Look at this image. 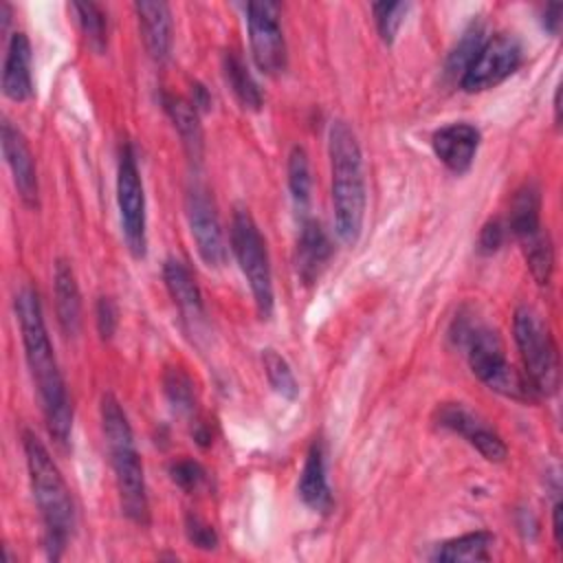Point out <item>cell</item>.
I'll return each mask as SVG.
<instances>
[{
  "mask_svg": "<svg viewBox=\"0 0 563 563\" xmlns=\"http://www.w3.org/2000/svg\"><path fill=\"white\" fill-rule=\"evenodd\" d=\"M53 284H55V312H57L59 328L66 336H77L81 328V295H79L77 277L70 262L62 257L55 262Z\"/></svg>",
  "mask_w": 563,
  "mask_h": 563,
  "instance_id": "cell-20",
  "label": "cell"
},
{
  "mask_svg": "<svg viewBox=\"0 0 563 563\" xmlns=\"http://www.w3.org/2000/svg\"><path fill=\"white\" fill-rule=\"evenodd\" d=\"M332 253L334 249L325 229L317 220H303L297 238L295 268L306 286L314 284L321 277V273L328 268L332 260Z\"/></svg>",
  "mask_w": 563,
  "mask_h": 563,
  "instance_id": "cell-16",
  "label": "cell"
},
{
  "mask_svg": "<svg viewBox=\"0 0 563 563\" xmlns=\"http://www.w3.org/2000/svg\"><path fill=\"white\" fill-rule=\"evenodd\" d=\"M2 92L11 101H26L33 95L31 42L22 31H15L7 44L2 66Z\"/></svg>",
  "mask_w": 563,
  "mask_h": 563,
  "instance_id": "cell-18",
  "label": "cell"
},
{
  "mask_svg": "<svg viewBox=\"0 0 563 563\" xmlns=\"http://www.w3.org/2000/svg\"><path fill=\"white\" fill-rule=\"evenodd\" d=\"M163 279H165L167 292L174 299L187 328L196 330L200 323H205L202 292H200L189 266L176 257H169L163 264Z\"/></svg>",
  "mask_w": 563,
  "mask_h": 563,
  "instance_id": "cell-15",
  "label": "cell"
},
{
  "mask_svg": "<svg viewBox=\"0 0 563 563\" xmlns=\"http://www.w3.org/2000/svg\"><path fill=\"white\" fill-rule=\"evenodd\" d=\"M479 130L468 121L449 123L433 132L431 145L440 163L453 174H464L471 169L477 147H479Z\"/></svg>",
  "mask_w": 563,
  "mask_h": 563,
  "instance_id": "cell-14",
  "label": "cell"
},
{
  "mask_svg": "<svg viewBox=\"0 0 563 563\" xmlns=\"http://www.w3.org/2000/svg\"><path fill=\"white\" fill-rule=\"evenodd\" d=\"M70 9L77 15L79 29L88 42V46L97 53H101L108 44V18L103 9L95 2H73Z\"/></svg>",
  "mask_w": 563,
  "mask_h": 563,
  "instance_id": "cell-28",
  "label": "cell"
},
{
  "mask_svg": "<svg viewBox=\"0 0 563 563\" xmlns=\"http://www.w3.org/2000/svg\"><path fill=\"white\" fill-rule=\"evenodd\" d=\"M561 13H563V4H559V2H552V4H548L543 9V29L548 33H552V35L559 33V29H561Z\"/></svg>",
  "mask_w": 563,
  "mask_h": 563,
  "instance_id": "cell-36",
  "label": "cell"
},
{
  "mask_svg": "<svg viewBox=\"0 0 563 563\" xmlns=\"http://www.w3.org/2000/svg\"><path fill=\"white\" fill-rule=\"evenodd\" d=\"M163 108H165L174 130L178 132L189 161L200 163L202 152H205V134H202L198 110L189 103V99L176 97V95H163Z\"/></svg>",
  "mask_w": 563,
  "mask_h": 563,
  "instance_id": "cell-21",
  "label": "cell"
},
{
  "mask_svg": "<svg viewBox=\"0 0 563 563\" xmlns=\"http://www.w3.org/2000/svg\"><path fill=\"white\" fill-rule=\"evenodd\" d=\"M163 391L176 413L198 420L196 418V405H198L196 387L187 372H183L180 367H167L163 374Z\"/></svg>",
  "mask_w": 563,
  "mask_h": 563,
  "instance_id": "cell-25",
  "label": "cell"
},
{
  "mask_svg": "<svg viewBox=\"0 0 563 563\" xmlns=\"http://www.w3.org/2000/svg\"><path fill=\"white\" fill-rule=\"evenodd\" d=\"M310 187H312V178H310L308 154L301 145H295L288 154V189L299 211H306L310 202Z\"/></svg>",
  "mask_w": 563,
  "mask_h": 563,
  "instance_id": "cell-29",
  "label": "cell"
},
{
  "mask_svg": "<svg viewBox=\"0 0 563 563\" xmlns=\"http://www.w3.org/2000/svg\"><path fill=\"white\" fill-rule=\"evenodd\" d=\"M99 416H101V431L108 446L110 464L114 471L121 510L132 523L147 526L150 501H147L145 471H143L141 455L136 451L128 413L123 411L121 402L112 394H103L99 405Z\"/></svg>",
  "mask_w": 563,
  "mask_h": 563,
  "instance_id": "cell-4",
  "label": "cell"
},
{
  "mask_svg": "<svg viewBox=\"0 0 563 563\" xmlns=\"http://www.w3.org/2000/svg\"><path fill=\"white\" fill-rule=\"evenodd\" d=\"M297 493L301 501L312 510L325 512L332 506V493H330L328 471H325V449L321 440H314L306 453Z\"/></svg>",
  "mask_w": 563,
  "mask_h": 563,
  "instance_id": "cell-19",
  "label": "cell"
},
{
  "mask_svg": "<svg viewBox=\"0 0 563 563\" xmlns=\"http://www.w3.org/2000/svg\"><path fill=\"white\" fill-rule=\"evenodd\" d=\"M95 319H97V330H99L101 339H110L119 325L117 303L110 297H99L97 308H95Z\"/></svg>",
  "mask_w": 563,
  "mask_h": 563,
  "instance_id": "cell-35",
  "label": "cell"
},
{
  "mask_svg": "<svg viewBox=\"0 0 563 563\" xmlns=\"http://www.w3.org/2000/svg\"><path fill=\"white\" fill-rule=\"evenodd\" d=\"M229 240H231V251L240 264V271L249 282L257 314L262 319H268L273 314V303H275L271 260H268L266 240L249 209L244 207L235 209L231 218Z\"/></svg>",
  "mask_w": 563,
  "mask_h": 563,
  "instance_id": "cell-7",
  "label": "cell"
},
{
  "mask_svg": "<svg viewBox=\"0 0 563 563\" xmlns=\"http://www.w3.org/2000/svg\"><path fill=\"white\" fill-rule=\"evenodd\" d=\"M185 534H187L189 543L196 545L198 550H216L218 548L216 528L196 512L185 515Z\"/></svg>",
  "mask_w": 563,
  "mask_h": 563,
  "instance_id": "cell-33",
  "label": "cell"
},
{
  "mask_svg": "<svg viewBox=\"0 0 563 563\" xmlns=\"http://www.w3.org/2000/svg\"><path fill=\"white\" fill-rule=\"evenodd\" d=\"M189 103L198 110V112H202V110H209V106H211V95L207 92V88L202 86V84H191V99H189Z\"/></svg>",
  "mask_w": 563,
  "mask_h": 563,
  "instance_id": "cell-37",
  "label": "cell"
},
{
  "mask_svg": "<svg viewBox=\"0 0 563 563\" xmlns=\"http://www.w3.org/2000/svg\"><path fill=\"white\" fill-rule=\"evenodd\" d=\"M222 75L227 86L231 88L235 101L244 110H260L262 108V90L253 75L249 73L244 59L235 51H224L222 55Z\"/></svg>",
  "mask_w": 563,
  "mask_h": 563,
  "instance_id": "cell-24",
  "label": "cell"
},
{
  "mask_svg": "<svg viewBox=\"0 0 563 563\" xmlns=\"http://www.w3.org/2000/svg\"><path fill=\"white\" fill-rule=\"evenodd\" d=\"M117 205L123 240L132 257L143 260L147 253V216L145 191L132 145H123L117 167Z\"/></svg>",
  "mask_w": 563,
  "mask_h": 563,
  "instance_id": "cell-8",
  "label": "cell"
},
{
  "mask_svg": "<svg viewBox=\"0 0 563 563\" xmlns=\"http://www.w3.org/2000/svg\"><path fill=\"white\" fill-rule=\"evenodd\" d=\"M506 229L519 242L541 231V194L534 183H526L515 191Z\"/></svg>",
  "mask_w": 563,
  "mask_h": 563,
  "instance_id": "cell-22",
  "label": "cell"
},
{
  "mask_svg": "<svg viewBox=\"0 0 563 563\" xmlns=\"http://www.w3.org/2000/svg\"><path fill=\"white\" fill-rule=\"evenodd\" d=\"M328 154L332 174L334 229L341 242L356 244L363 229L367 191L361 145L347 121H332L328 132Z\"/></svg>",
  "mask_w": 563,
  "mask_h": 563,
  "instance_id": "cell-3",
  "label": "cell"
},
{
  "mask_svg": "<svg viewBox=\"0 0 563 563\" xmlns=\"http://www.w3.org/2000/svg\"><path fill=\"white\" fill-rule=\"evenodd\" d=\"M435 422L442 429L462 435L488 462H504L508 455V446L501 435L462 402H442L435 409Z\"/></svg>",
  "mask_w": 563,
  "mask_h": 563,
  "instance_id": "cell-12",
  "label": "cell"
},
{
  "mask_svg": "<svg viewBox=\"0 0 563 563\" xmlns=\"http://www.w3.org/2000/svg\"><path fill=\"white\" fill-rule=\"evenodd\" d=\"M22 446L33 499L44 526V545L51 559H59L75 532V501L62 471L33 431L26 429L22 433Z\"/></svg>",
  "mask_w": 563,
  "mask_h": 563,
  "instance_id": "cell-2",
  "label": "cell"
},
{
  "mask_svg": "<svg viewBox=\"0 0 563 563\" xmlns=\"http://www.w3.org/2000/svg\"><path fill=\"white\" fill-rule=\"evenodd\" d=\"M172 482L185 493H196L207 484V471L196 460H176L169 466Z\"/></svg>",
  "mask_w": 563,
  "mask_h": 563,
  "instance_id": "cell-32",
  "label": "cell"
},
{
  "mask_svg": "<svg viewBox=\"0 0 563 563\" xmlns=\"http://www.w3.org/2000/svg\"><path fill=\"white\" fill-rule=\"evenodd\" d=\"M508 235V229H506V222L501 220H488L482 231H479V238H477V246H479V253L484 255H493L495 251L501 249L504 240Z\"/></svg>",
  "mask_w": 563,
  "mask_h": 563,
  "instance_id": "cell-34",
  "label": "cell"
},
{
  "mask_svg": "<svg viewBox=\"0 0 563 563\" xmlns=\"http://www.w3.org/2000/svg\"><path fill=\"white\" fill-rule=\"evenodd\" d=\"M0 139H2V154L11 169V178H13L20 200L29 209H37V205H40L37 169H35V158L31 154V147H29L24 134L9 119H2Z\"/></svg>",
  "mask_w": 563,
  "mask_h": 563,
  "instance_id": "cell-13",
  "label": "cell"
},
{
  "mask_svg": "<svg viewBox=\"0 0 563 563\" xmlns=\"http://www.w3.org/2000/svg\"><path fill=\"white\" fill-rule=\"evenodd\" d=\"M523 62L521 44L508 35L497 33L486 37V42L479 46L477 55L471 59L466 70L460 77V88L464 92H484L501 81H506Z\"/></svg>",
  "mask_w": 563,
  "mask_h": 563,
  "instance_id": "cell-9",
  "label": "cell"
},
{
  "mask_svg": "<svg viewBox=\"0 0 563 563\" xmlns=\"http://www.w3.org/2000/svg\"><path fill=\"white\" fill-rule=\"evenodd\" d=\"M453 336L464 347L471 372L493 391L515 398L530 400L534 396L526 376H521L506 358L504 343L490 325L477 323L468 317H457Z\"/></svg>",
  "mask_w": 563,
  "mask_h": 563,
  "instance_id": "cell-5",
  "label": "cell"
},
{
  "mask_svg": "<svg viewBox=\"0 0 563 563\" xmlns=\"http://www.w3.org/2000/svg\"><path fill=\"white\" fill-rule=\"evenodd\" d=\"M13 306L20 323L26 365H29L33 385L40 394L46 429L55 440V444L66 449L73 431V407H70L66 383L48 339L37 290L31 286L20 288L15 292Z\"/></svg>",
  "mask_w": 563,
  "mask_h": 563,
  "instance_id": "cell-1",
  "label": "cell"
},
{
  "mask_svg": "<svg viewBox=\"0 0 563 563\" xmlns=\"http://www.w3.org/2000/svg\"><path fill=\"white\" fill-rule=\"evenodd\" d=\"M521 249L528 262V268L532 273V277L539 284H548L554 271V249H552V240L548 235V231H539L526 240H521Z\"/></svg>",
  "mask_w": 563,
  "mask_h": 563,
  "instance_id": "cell-27",
  "label": "cell"
},
{
  "mask_svg": "<svg viewBox=\"0 0 563 563\" xmlns=\"http://www.w3.org/2000/svg\"><path fill=\"white\" fill-rule=\"evenodd\" d=\"M185 216L196 242L200 260L209 268H220L227 260L224 233L218 218V209L209 189L200 183H191L185 191Z\"/></svg>",
  "mask_w": 563,
  "mask_h": 563,
  "instance_id": "cell-11",
  "label": "cell"
},
{
  "mask_svg": "<svg viewBox=\"0 0 563 563\" xmlns=\"http://www.w3.org/2000/svg\"><path fill=\"white\" fill-rule=\"evenodd\" d=\"M515 343L521 354L526 378L534 396H552L559 389L561 365L559 347L554 343L550 325L532 306H517L512 317Z\"/></svg>",
  "mask_w": 563,
  "mask_h": 563,
  "instance_id": "cell-6",
  "label": "cell"
},
{
  "mask_svg": "<svg viewBox=\"0 0 563 563\" xmlns=\"http://www.w3.org/2000/svg\"><path fill=\"white\" fill-rule=\"evenodd\" d=\"M495 543V537L488 530H475L460 537H453L435 548L431 554L433 561H451V563H475V561H488L490 548Z\"/></svg>",
  "mask_w": 563,
  "mask_h": 563,
  "instance_id": "cell-23",
  "label": "cell"
},
{
  "mask_svg": "<svg viewBox=\"0 0 563 563\" xmlns=\"http://www.w3.org/2000/svg\"><path fill=\"white\" fill-rule=\"evenodd\" d=\"M246 26L255 66L264 75L284 73L288 64V51L279 24V4L271 0L246 2Z\"/></svg>",
  "mask_w": 563,
  "mask_h": 563,
  "instance_id": "cell-10",
  "label": "cell"
},
{
  "mask_svg": "<svg viewBox=\"0 0 563 563\" xmlns=\"http://www.w3.org/2000/svg\"><path fill=\"white\" fill-rule=\"evenodd\" d=\"M486 29L484 24L479 22H473L464 33L462 37L457 40V44L453 46V51L449 53L446 57V64H444V73L449 79L453 81H460L462 73L466 70V66L471 64V59L477 55L479 46L486 42Z\"/></svg>",
  "mask_w": 563,
  "mask_h": 563,
  "instance_id": "cell-26",
  "label": "cell"
},
{
  "mask_svg": "<svg viewBox=\"0 0 563 563\" xmlns=\"http://www.w3.org/2000/svg\"><path fill=\"white\" fill-rule=\"evenodd\" d=\"M134 11L139 18V29H141V37L147 55L158 64L167 62L174 44V22H172L169 4L143 0V2H134Z\"/></svg>",
  "mask_w": 563,
  "mask_h": 563,
  "instance_id": "cell-17",
  "label": "cell"
},
{
  "mask_svg": "<svg viewBox=\"0 0 563 563\" xmlns=\"http://www.w3.org/2000/svg\"><path fill=\"white\" fill-rule=\"evenodd\" d=\"M409 7H411L409 2H374L372 4L376 29L385 44H394L398 31L407 18Z\"/></svg>",
  "mask_w": 563,
  "mask_h": 563,
  "instance_id": "cell-31",
  "label": "cell"
},
{
  "mask_svg": "<svg viewBox=\"0 0 563 563\" xmlns=\"http://www.w3.org/2000/svg\"><path fill=\"white\" fill-rule=\"evenodd\" d=\"M262 365H264V374L268 378V385L286 400H295L299 394V385L297 378L288 365V361L273 347H266L262 352Z\"/></svg>",
  "mask_w": 563,
  "mask_h": 563,
  "instance_id": "cell-30",
  "label": "cell"
},
{
  "mask_svg": "<svg viewBox=\"0 0 563 563\" xmlns=\"http://www.w3.org/2000/svg\"><path fill=\"white\" fill-rule=\"evenodd\" d=\"M554 121H556V125L561 121V88H556V92H554Z\"/></svg>",
  "mask_w": 563,
  "mask_h": 563,
  "instance_id": "cell-39",
  "label": "cell"
},
{
  "mask_svg": "<svg viewBox=\"0 0 563 563\" xmlns=\"http://www.w3.org/2000/svg\"><path fill=\"white\" fill-rule=\"evenodd\" d=\"M561 512H563V508H561V501H556L554 506H552V532H554V543L561 548V543H563V523H561Z\"/></svg>",
  "mask_w": 563,
  "mask_h": 563,
  "instance_id": "cell-38",
  "label": "cell"
}]
</instances>
